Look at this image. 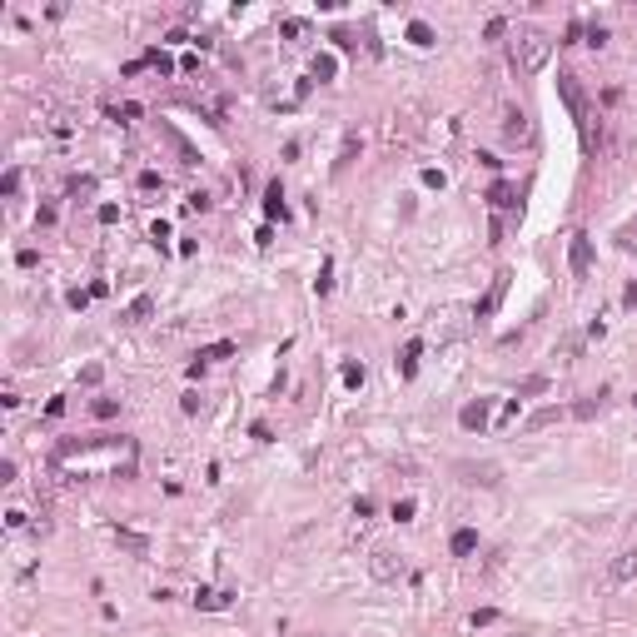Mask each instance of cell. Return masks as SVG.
<instances>
[{"instance_id":"4316f807","label":"cell","mask_w":637,"mask_h":637,"mask_svg":"<svg viewBox=\"0 0 637 637\" xmlns=\"http://www.w3.org/2000/svg\"><path fill=\"white\" fill-rule=\"evenodd\" d=\"M344 384H354V389H358V384H364V369L349 364V369H344Z\"/></svg>"},{"instance_id":"f1b7e54d","label":"cell","mask_w":637,"mask_h":637,"mask_svg":"<svg viewBox=\"0 0 637 637\" xmlns=\"http://www.w3.org/2000/svg\"><path fill=\"white\" fill-rule=\"evenodd\" d=\"M627 304H637V284H632V289H627Z\"/></svg>"},{"instance_id":"d4e9b609","label":"cell","mask_w":637,"mask_h":637,"mask_svg":"<svg viewBox=\"0 0 637 637\" xmlns=\"http://www.w3.org/2000/svg\"><path fill=\"white\" fill-rule=\"evenodd\" d=\"M0 189H6V195H15V189H20V169H6V180H0Z\"/></svg>"},{"instance_id":"44dd1931","label":"cell","mask_w":637,"mask_h":637,"mask_svg":"<svg viewBox=\"0 0 637 637\" xmlns=\"http://www.w3.org/2000/svg\"><path fill=\"white\" fill-rule=\"evenodd\" d=\"M144 65H155L160 75H169V70H175V65H169V55H164V50H150V55H144Z\"/></svg>"},{"instance_id":"83f0119b","label":"cell","mask_w":637,"mask_h":637,"mask_svg":"<svg viewBox=\"0 0 637 637\" xmlns=\"http://www.w3.org/2000/svg\"><path fill=\"white\" fill-rule=\"evenodd\" d=\"M598 403H603V398H598ZM598 403H592V398H583V403H578L572 413H578V418H592V413H598Z\"/></svg>"},{"instance_id":"7a4b0ae2","label":"cell","mask_w":637,"mask_h":637,"mask_svg":"<svg viewBox=\"0 0 637 637\" xmlns=\"http://www.w3.org/2000/svg\"><path fill=\"white\" fill-rule=\"evenodd\" d=\"M558 95L568 100V110H572V120H578L583 130H587V100H583V90H578V80H572V75H558Z\"/></svg>"},{"instance_id":"f546056e","label":"cell","mask_w":637,"mask_h":637,"mask_svg":"<svg viewBox=\"0 0 637 637\" xmlns=\"http://www.w3.org/2000/svg\"><path fill=\"white\" fill-rule=\"evenodd\" d=\"M632 403H637V398H632Z\"/></svg>"},{"instance_id":"2e32d148","label":"cell","mask_w":637,"mask_h":637,"mask_svg":"<svg viewBox=\"0 0 637 637\" xmlns=\"http://www.w3.org/2000/svg\"><path fill=\"white\" fill-rule=\"evenodd\" d=\"M548 389V374H528L523 384H518V398H533V393H543Z\"/></svg>"},{"instance_id":"ac0fdd59","label":"cell","mask_w":637,"mask_h":637,"mask_svg":"<svg viewBox=\"0 0 637 637\" xmlns=\"http://www.w3.org/2000/svg\"><path fill=\"white\" fill-rule=\"evenodd\" d=\"M195 603H199V607H224V603H229V592H215V587H199V592H195Z\"/></svg>"},{"instance_id":"e0dca14e","label":"cell","mask_w":637,"mask_h":637,"mask_svg":"<svg viewBox=\"0 0 637 637\" xmlns=\"http://www.w3.org/2000/svg\"><path fill=\"white\" fill-rule=\"evenodd\" d=\"M503 289H508V274H498V279H493V294H488V299L478 304V314H493V309H498V299H503Z\"/></svg>"},{"instance_id":"cb8c5ba5","label":"cell","mask_w":637,"mask_h":637,"mask_svg":"<svg viewBox=\"0 0 637 637\" xmlns=\"http://www.w3.org/2000/svg\"><path fill=\"white\" fill-rule=\"evenodd\" d=\"M393 518L409 523V518H413V498H398V503H393Z\"/></svg>"},{"instance_id":"d6986e66","label":"cell","mask_w":637,"mask_h":637,"mask_svg":"<svg viewBox=\"0 0 637 637\" xmlns=\"http://www.w3.org/2000/svg\"><path fill=\"white\" fill-rule=\"evenodd\" d=\"M409 40H413V45H423V50H429V45H433V30L423 25V20H413V25H409Z\"/></svg>"},{"instance_id":"6da1fadb","label":"cell","mask_w":637,"mask_h":637,"mask_svg":"<svg viewBox=\"0 0 637 637\" xmlns=\"http://www.w3.org/2000/svg\"><path fill=\"white\" fill-rule=\"evenodd\" d=\"M548 55H553V40H548L543 30H523L513 40V70L518 75H538L548 65Z\"/></svg>"},{"instance_id":"484cf974","label":"cell","mask_w":637,"mask_h":637,"mask_svg":"<svg viewBox=\"0 0 637 637\" xmlns=\"http://www.w3.org/2000/svg\"><path fill=\"white\" fill-rule=\"evenodd\" d=\"M493 618H498L493 607H478V612H473V627H488V623H493Z\"/></svg>"},{"instance_id":"5b68a950","label":"cell","mask_w":637,"mask_h":637,"mask_svg":"<svg viewBox=\"0 0 637 637\" xmlns=\"http://www.w3.org/2000/svg\"><path fill=\"white\" fill-rule=\"evenodd\" d=\"M607 578L612 583H632L637 578V548H627V553H618V558L607 563Z\"/></svg>"},{"instance_id":"ffe728a7","label":"cell","mask_w":637,"mask_h":637,"mask_svg":"<svg viewBox=\"0 0 637 637\" xmlns=\"http://www.w3.org/2000/svg\"><path fill=\"white\" fill-rule=\"evenodd\" d=\"M558 418H563V409H538L528 423H533V429H548V423H558Z\"/></svg>"},{"instance_id":"277c9868","label":"cell","mask_w":637,"mask_h":637,"mask_svg":"<svg viewBox=\"0 0 637 637\" xmlns=\"http://www.w3.org/2000/svg\"><path fill=\"white\" fill-rule=\"evenodd\" d=\"M369 572L378 583H398L403 578V558H393V553H384V548H378V553L369 558Z\"/></svg>"},{"instance_id":"8fae6325","label":"cell","mask_w":637,"mask_h":637,"mask_svg":"<svg viewBox=\"0 0 637 637\" xmlns=\"http://www.w3.org/2000/svg\"><path fill=\"white\" fill-rule=\"evenodd\" d=\"M418 354H423V344H418V338H409V344H403V358H398L403 378H413V369H418Z\"/></svg>"},{"instance_id":"7402d4cb","label":"cell","mask_w":637,"mask_h":637,"mask_svg":"<svg viewBox=\"0 0 637 637\" xmlns=\"http://www.w3.org/2000/svg\"><path fill=\"white\" fill-rule=\"evenodd\" d=\"M314 75H318V80H334V55H318V60H314Z\"/></svg>"},{"instance_id":"603a6c76","label":"cell","mask_w":637,"mask_h":637,"mask_svg":"<svg viewBox=\"0 0 637 637\" xmlns=\"http://www.w3.org/2000/svg\"><path fill=\"white\" fill-rule=\"evenodd\" d=\"M115 413H120L115 398H95V418H115Z\"/></svg>"},{"instance_id":"5bb4252c","label":"cell","mask_w":637,"mask_h":637,"mask_svg":"<svg viewBox=\"0 0 637 637\" xmlns=\"http://www.w3.org/2000/svg\"><path fill=\"white\" fill-rule=\"evenodd\" d=\"M264 209H269L274 219H284V215H289V209H284V189H279V184H269V195H264Z\"/></svg>"},{"instance_id":"9c48e42d","label":"cell","mask_w":637,"mask_h":637,"mask_svg":"<svg viewBox=\"0 0 637 637\" xmlns=\"http://www.w3.org/2000/svg\"><path fill=\"white\" fill-rule=\"evenodd\" d=\"M488 199H493V209H513L518 204V189L508 184V180H498L493 189H488Z\"/></svg>"},{"instance_id":"52a82bcc","label":"cell","mask_w":637,"mask_h":637,"mask_svg":"<svg viewBox=\"0 0 637 637\" xmlns=\"http://www.w3.org/2000/svg\"><path fill=\"white\" fill-rule=\"evenodd\" d=\"M458 473L468 478V483H483V488H498V468H493V463H463Z\"/></svg>"},{"instance_id":"9a60e30c","label":"cell","mask_w":637,"mask_h":637,"mask_svg":"<svg viewBox=\"0 0 637 637\" xmlns=\"http://www.w3.org/2000/svg\"><path fill=\"white\" fill-rule=\"evenodd\" d=\"M150 309H155V299H150V294H140V299L125 309V318H130V324H140V318H150Z\"/></svg>"},{"instance_id":"ba28073f","label":"cell","mask_w":637,"mask_h":637,"mask_svg":"<svg viewBox=\"0 0 637 637\" xmlns=\"http://www.w3.org/2000/svg\"><path fill=\"white\" fill-rule=\"evenodd\" d=\"M458 423H463V429H468V433H473V429H483V423H488V398H478V403H468V409L458 413Z\"/></svg>"},{"instance_id":"4fadbf2b","label":"cell","mask_w":637,"mask_h":637,"mask_svg":"<svg viewBox=\"0 0 637 637\" xmlns=\"http://www.w3.org/2000/svg\"><path fill=\"white\" fill-rule=\"evenodd\" d=\"M115 538H120V548H130L135 558H144V553H150V543H144L140 533H125V528H115Z\"/></svg>"},{"instance_id":"8992f818","label":"cell","mask_w":637,"mask_h":637,"mask_svg":"<svg viewBox=\"0 0 637 637\" xmlns=\"http://www.w3.org/2000/svg\"><path fill=\"white\" fill-rule=\"evenodd\" d=\"M528 135H533V130H528V115H523V110H508V115H503V140H508V144H523Z\"/></svg>"},{"instance_id":"3957f363","label":"cell","mask_w":637,"mask_h":637,"mask_svg":"<svg viewBox=\"0 0 637 637\" xmlns=\"http://www.w3.org/2000/svg\"><path fill=\"white\" fill-rule=\"evenodd\" d=\"M568 269H572V279H587V274H592V239H587V235L572 239V249H568Z\"/></svg>"},{"instance_id":"30bf717a","label":"cell","mask_w":637,"mask_h":637,"mask_svg":"<svg viewBox=\"0 0 637 637\" xmlns=\"http://www.w3.org/2000/svg\"><path fill=\"white\" fill-rule=\"evenodd\" d=\"M473 548H478V533H473V528H458V533H453V558H468Z\"/></svg>"},{"instance_id":"7c38bea8","label":"cell","mask_w":637,"mask_h":637,"mask_svg":"<svg viewBox=\"0 0 637 637\" xmlns=\"http://www.w3.org/2000/svg\"><path fill=\"white\" fill-rule=\"evenodd\" d=\"M195 358H199V364H215V358H235V344H229V338H219V344H209V349H199Z\"/></svg>"}]
</instances>
